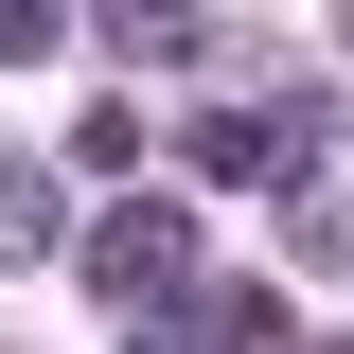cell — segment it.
<instances>
[{"mask_svg": "<svg viewBox=\"0 0 354 354\" xmlns=\"http://www.w3.org/2000/svg\"><path fill=\"white\" fill-rule=\"evenodd\" d=\"M319 124H337L319 88H283V106H195L177 160L213 177V195H301V177H319Z\"/></svg>", "mask_w": 354, "mask_h": 354, "instance_id": "6da1fadb", "label": "cell"}, {"mask_svg": "<svg viewBox=\"0 0 354 354\" xmlns=\"http://www.w3.org/2000/svg\"><path fill=\"white\" fill-rule=\"evenodd\" d=\"M88 283H106L124 319H177V301H195V213H160V195L106 213V230H88Z\"/></svg>", "mask_w": 354, "mask_h": 354, "instance_id": "7a4b0ae2", "label": "cell"}, {"mask_svg": "<svg viewBox=\"0 0 354 354\" xmlns=\"http://www.w3.org/2000/svg\"><path fill=\"white\" fill-rule=\"evenodd\" d=\"M160 354H301V319H283V283H195L160 319Z\"/></svg>", "mask_w": 354, "mask_h": 354, "instance_id": "3957f363", "label": "cell"}, {"mask_svg": "<svg viewBox=\"0 0 354 354\" xmlns=\"http://www.w3.org/2000/svg\"><path fill=\"white\" fill-rule=\"evenodd\" d=\"M283 248L337 283V266H354V177H301V195H283Z\"/></svg>", "mask_w": 354, "mask_h": 354, "instance_id": "277c9868", "label": "cell"}, {"mask_svg": "<svg viewBox=\"0 0 354 354\" xmlns=\"http://www.w3.org/2000/svg\"><path fill=\"white\" fill-rule=\"evenodd\" d=\"M0 266H53V177L0 160Z\"/></svg>", "mask_w": 354, "mask_h": 354, "instance_id": "5b68a950", "label": "cell"}, {"mask_svg": "<svg viewBox=\"0 0 354 354\" xmlns=\"http://www.w3.org/2000/svg\"><path fill=\"white\" fill-rule=\"evenodd\" d=\"M53 36H71V18H53V0H0V71H36Z\"/></svg>", "mask_w": 354, "mask_h": 354, "instance_id": "8992f818", "label": "cell"}, {"mask_svg": "<svg viewBox=\"0 0 354 354\" xmlns=\"http://www.w3.org/2000/svg\"><path fill=\"white\" fill-rule=\"evenodd\" d=\"M301 354H354V337H301Z\"/></svg>", "mask_w": 354, "mask_h": 354, "instance_id": "52a82bcc", "label": "cell"}]
</instances>
